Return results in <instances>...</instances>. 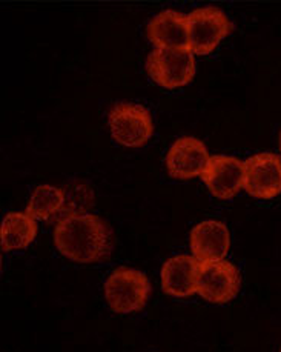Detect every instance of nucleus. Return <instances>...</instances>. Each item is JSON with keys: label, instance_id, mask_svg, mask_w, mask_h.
Returning <instances> with one entry per match:
<instances>
[{"label": "nucleus", "instance_id": "4", "mask_svg": "<svg viewBox=\"0 0 281 352\" xmlns=\"http://www.w3.org/2000/svg\"><path fill=\"white\" fill-rule=\"evenodd\" d=\"M232 30V22L220 8L205 6L194 10L188 16V47L194 54H209Z\"/></svg>", "mask_w": 281, "mask_h": 352}, {"label": "nucleus", "instance_id": "16", "mask_svg": "<svg viewBox=\"0 0 281 352\" xmlns=\"http://www.w3.org/2000/svg\"><path fill=\"white\" fill-rule=\"evenodd\" d=\"M280 151H281V134H280Z\"/></svg>", "mask_w": 281, "mask_h": 352}, {"label": "nucleus", "instance_id": "1", "mask_svg": "<svg viewBox=\"0 0 281 352\" xmlns=\"http://www.w3.org/2000/svg\"><path fill=\"white\" fill-rule=\"evenodd\" d=\"M54 245L73 262H103L113 252L114 231L99 216L82 214L58 221L54 230Z\"/></svg>", "mask_w": 281, "mask_h": 352}, {"label": "nucleus", "instance_id": "11", "mask_svg": "<svg viewBox=\"0 0 281 352\" xmlns=\"http://www.w3.org/2000/svg\"><path fill=\"white\" fill-rule=\"evenodd\" d=\"M200 262L194 256H175L161 268V288L168 296L189 297L197 292Z\"/></svg>", "mask_w": 281, "mask_h": 352}, {"label": "nucleus", "instance_id": "7", "mask_svg": "<svg viewBox=\"0 0 281 352\" xmlns=\"http://www.w3.org/2000/svg\"><path fill=\"white\" fill-rule=\"evenodd\" d=\"M243 188L252 197L269 200L281 192V159L272 153L256 154L245 162Z\"/></svg>", "mask_w": 281, "mask_h": 352}, {"label": "nucleus", "instance_id": "10", "mask_svg": "<svg viewBox=\"0 0 281 352\" xmlns=\"http://www.w3.org/2000/svg\"><path fill=\"white\" fill-rule=\"evenodd\" d=\"M229 245V230L221 221L205 220L191 231V251L200 263L225 260Z\"/></svg>", "mask_w": 281, "mask_h": 352}, {"label": "nucleus", "instance_id": "15", "mask_svg": "<svg viewBox=\"0 0 281 352\" xmlns=\"http://www.w3.org/2000/svg\"><path fill=\"white\" fill-rule=\"evenodd\" d=\"M62 190L65 195V201L60 212H58L56 217L57 223L63 219L87 214L88 208L93 206V201H94L93 191H91L85 184L76 182V184L65 185Z\"/></svg>", "mask_w": 281, "mask_h": 352}, {"label": "nucleus", "instance_id": "3", "mask_svg": "<svg viewBox=\"0 0 281 352\" xmlns=\"http://www.w3.org/2000/svg\"><path fill=\"white\" fill-rule=\"evenodd\" d=\"M146 71L168 89L185 87L195 73L194 53L185 48H155L146 58Z\"/></svg>", "mask_w": 281, "mask_h": 352}, {"label": "nucleus", "instance_id": "12", "mask_svg": "<svg viewBox=\"0 0 281 352\" xmlns=\"http://www.w3.org/2000/svg\"><path fill=\"white\" fill-rule=\"evenodd\" d=\"M148 37L157 48L188 47V16L165 10L153 17L148 25Z\"/></svg>", "mask_w": 281, "mask_h": 352}, {"label": "nucleus", "instance_id": "5", "mask_svg": "<svg viewBox=\"0 0 281 352\" xmlns=\"http://www.w3.org/2000/svg\"><path fill=\"white\" fill-rule=\"evenodd\" d=\"M108 122L114 139L128 148L145 145L154 131L149 111L135 103H117L109 111Z\"/></svg>", "mask_w": 281, "mask_h": 352}, {"label": "nucleus", "instance_id": "2", "mask_svg": "<svg viewBox=\"0 0 281 352\" xmlns=\"http://www.w3.org/2000/svg\"><path fill=\"white\" fill-rule=\"evenodd\" d=\"M149 294H151V283L145 274L137 270H115L104 283V297L109 308L119 314H129L143 309Z\"/></svg>", "mask_w": 281, "mask_h": 352}, {"label": "nucleus", "instance_id": "6", "mask_svg": "<svg viewBox=\"0 0 281 352\" xmlns=\"http://www.w3.org/2000/svg\"><path fill=\"white\" fill-rule=\"evenodd\" d=\"M240 272L227 260L200 263L197 294L211 303H227L238 294Z\"/></svg>", "mask_w": 281, "mask_h": 352}, {"label": "nucleus", "instance_id": "14", "mask_svg": "<svg viewBox=\"0 0 281 352\" xmlns=\"http://www.w3.org/2000/svg\"><path fill=\"white\" fill-rule=\"evenodd\" d=\"M65 201L62 188L52 185H41L32 192L26 212L34 220H56Z\"/></svg>", "mask_w": 281, "mask_h": 352}, {"label": "nucleus", "instance_id": "9", "mask_svg": "<svg viewBox=\"0 0 281 352\" xmlns=\"http://www.w3.org/2000/svg\"><path fill=\"white\" fill-rule=\"evenodd\" d=\"M205 143L195 137H181L166 155L168 171L175 179H192L205 173L209 162Z\"/></svg>", "mask_w": 281, "mask_h": 352}, {"label": "nucleus", "instance_id": "13", "mask_svg": "<svg viewBox=\"0 0 281 352\" xmlns=\"http://www.w3.org/2000/svg\"><path fill=\"white\" fill-rule=\"evenodd\" d=\"M36 234L37 223L28 212L6 214L0 228L2 251L23 250L36 239Z\"/></svg>", "mask_w": 281, "mask_h": 352}, {"label": "nucleus", "instance_id": "8", "mask_svg": "<svg viewBox=\"0 0 281 352\" xmlns=\"http://www.w3.org/2000/svg\"><path fill=\"white\" fill-rule=\"evenodd\" d=\"M201 179L215 197L231 199L243 186L245 162L231 155H214L209 159Z\"/></svg>", "mask_w": 281, "mask_h": 352}]
</instances>
